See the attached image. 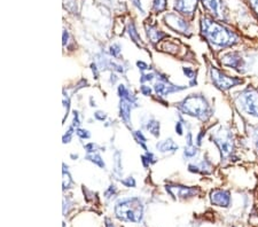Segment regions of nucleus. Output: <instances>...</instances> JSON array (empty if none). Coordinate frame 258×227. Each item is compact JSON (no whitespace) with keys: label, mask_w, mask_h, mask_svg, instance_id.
I'll list each match as a JSON object with an SVG mask.
<instances>
[{"label":"nucleus","mask_w":258,"mask_h":227,"mask_svg":"<svg viewBox=\"0 0 258 227\" xmlns=\"http://www.w3.org/2000/svg\"><path fill=\"white\" fill-rule=\"evenodd\" d=\"M201 30L203 36L215 46H231V45L235 44L236 40H238V37L233 34L232 31L223 27L222 24L215 22V21L208 18L202 19Z\"/></svg>","instance_id":"obj_1"},{"label":"nucleus","mask_w":258,"mask_h":227,"mask_svg":"<svg viewBox=\"0 0 258 227\" xmlns=\"http://www.w3.org/2000/svg\"><path fill=\"white\" fill-rule=\"evenodd\" d=\"M178 108L184 114L197 117L201 121H207L212 115V109L209 102L207 101L205 97L200 96V94H192V96L187 97L179 103Z\"/></svg>","instance_id":"obj_2"},{"label":"nucleus","mask_w":258,"mask_h":227,"mask_svg":"<svg viewBox=\"0 0 258 227\" xmlns=\"http://www.w3.org/2000/svg\"><path fill=\"white\" fill-rule=\"evenodd\" d=\"M115 214L118 219L123 221L140 222L144 216L143 202L138 197L120 200L116 203Z\"/></svg>","instance_id":"obj_3"},{"label":"nucleus","mask_w":258,"mask_h":227,"mask_svg":"<svg viewBox=\"0 0 258 227\" xmlns=\"http://www.w3.org/2000/svg\"><path fill=\"white\" fill-rule=\"evenodd\" d=\"M212 139H214V142L217 144V147L219 148L222 159H232L233 153H234V141H233L231 132L222 127V129L216 132L215 134H212Z\"/></svg>","instance_id":"obj_4"},{"label":"nucleus","mask_w":258,"mask_h":227,"mask_svg":"<svg viewBox=\"0 0 258 227\" xmlns=\"http://www.w3.org/2000/svg\"><path fill=\"white\" fill-rule=\"evenodd\" d=\"M210 72H211L212 82H214V84L217 86L219 90L227 91L232 88H234L236 85L242 84V80H239V78H235V77L226 76L225 73L219 71V70L216 69L215 67H212L210 69Z\"/></svg>","instance_id":"obj_5"},{"label":"nucleus","mask_w":258,"mask_h":227,"mask_svg":"<svg viewBox=\"0 0 258 227\" xmlns=\"http://www.w3.org/2000/svg\"><path fill=\"white\" fill-rule=\"evenodd\" d=\"M242 107L245 113L258 117V96L252 90H247L242 93Z\"/></svg>","instance_id":"obj_6"},{"label":"nucleus","mask_w":258,"mask_h":227,"mask_svg":"<svg viewBox=\"0 0 258 227\" xmlns=\"http://www.w3.org/2000/svg\"><path fill=\"white\" fill-rule=\"evenodd\" d=\"M166 192L174 199H187V197H193L199 194V189L194 187H186L180 185H168L166 186Z\"/></svg>","instance_id":"obj_7"},{"label":"nucleus","mask_w":258,"mask_h":227,"mask_svg":"<svg viewBox=\"0 0 258 227\" xmlns=\"http://www.w3.org/2000/svg\"><path fill=\"white\" fill-rule=\"evenodd\" d=\"M222 62L223 64L238 70V71H243V68L245 67L243 57L238 52H230L227 54H224L222 56Z\"/></svg>","instance_id":"obj_8"},{"label":"nucleus","mask_w":258,"mask_h":227,"mask_svg":"<svg viewBox=\"0 0 258 227\" xmlns=\"http://www.w3.org/2000/svg\"><path fill=\"white\" fill-rule=\"evenodd\" d=\"M210 200L212 204L217 206H223V208H227V206L231 204L230 192L223 191V189H215V191H212L210 194Z\"/></svg>","instance_id":"obj_9"},{"label":"nucleus","mask_w":258,"mask_h":227,"mask_svg":"<svg viewBox=\"0 0 258 227\" xmlns=\"http://www.w3.org/2000/svg\"><path fill=\"white\" fill-rule=\"evenodd\" d=\"M165 22L170 28H172L173 30L179 32H186L188 31V23L185 20L179 18L176 14H168L165 16Z\"/></svg>","instance_id":"obj_10"},{"label":"nucleus","mask_w":258,"mask_h":227,"mask_svg":"<svg viewBox=\"0 0 258 227\" xmlns=\"http://www.w3.org/2000/svg\"><path fill=\"white\" fill-rule=\"evenodd\" d=\"M184 89L185 88H178L176 85L170 84L166 78H162L161 81H159L154 85V90H155L156 94H159V96H168L170 93L177 92V91H181Z\"/></svg>","instance_id":"obj_11"},{"label":"nucleus","mask_w":258,"mask_h":227,"mask_svg":"<svg viewBox=\"0 0 258 227\" xmlns=\"http://www.w3.org/2000/svg\"><path fill=\"white\" fill-rule=\"evenodd\" d=\"M203 6H205L210 13L217 19H223V0H202Z\"/></svg>","instance_id":"obj_12"},{"label":"nucleus","mask_w":258,"mask_h":227,"mask_svg":"<svg viewBox=\"0 0 258 227\" xmlns=\"http://www.w3.org/2000/svg\"><path fill=\"white\" fill-rule=\"evenodd\" d=\"M197 5L198 0H176V3H174V8H176L179 13L190 15L194 13Z\"/></svg>","instance_id":"obj_13"},{"label":"nucleus","mask_w":258,"mask_h":227,"mask_svg":"<svg viewBox=\"0 0 258 227\" xmlns=\"http://www.w3.org/2000/svg\"><path fill=\"white\" fill-rule=\"evenodd\" d=\"M156 147L161 153H174L178 150V144L172 139H168L162 142H159L156 144Z\"/></svg>","instance_id":"obj_14"},{"label":"nucleus","mask_w":258,"mask_h":227,"mask_svg":"<svg viewBox=\"0 0 258 227\" xmlns=\"http://www.w3.org/2000/svg\"><path fill=\"white\" fill-rule=\"evenodd\" d=\"M131 105L132 103H130L126 100H123V99H122V101H120V105H119V115H120V117H122L123 121L126 124L130 123Z\"/></svg>","instance_id":"obj_15"},{"label":"nucleus","mask_w":258,"mask_h":227,"mask_svg":"<svg viewBox=\"0 0 258 227\" xmlns=\"http://www.w3.org/2000/svg\"><path fill=\"white\" fill-rule=\"evenodd\" d=\"M147 129L151 131V133L155 137H159L160 135V123L155 121V119H151L147 124Z\"/></svg>","instance_id":"obj_16"},{"label":"nucleus","mask_w":258,"mask_h":227,"mask_svg":"<svg viewBox=\"0 0 258 227\" xmlns=\"http://www.w3.org/2000/svg\"><path fill=\"white\" fill-rule=\"evenodd\" d=\"M164 36H165V34H163V32H161L159 30H155V29L149 28L148 37L151 38L152 41H154V43H155V41H160Z\"/></svg>","instance_id":"obj_17"},{"label":"nucleus","mask_w":258,"mask_h":227,"mask_svg":"<svg viewBox=\"0 0 258 227\" xmlns=\"http://www.w3.org/2000/svg\"><path fill=\"white\" fill-rule=\"evenodd\" d=\"M86 159L90 160V161H92L93 163L99 165L100 168H105V162H103V160L101 159V156H100L99 154H94V153H93V154L87 155Z\"/></svg>","instance_id":"obj_18"},{"label":"nucleus","mask_w":258,"mask_h":227,"mask_svg":"<svg viewBox=\"0 0 258 227\" xmlns=\"http://www.w3.org/2000/svg\"><path fill=\"white\" fill-rule=\"evenodd\" d=\"M166 7V0H154V10L156 12L164 11Z\"/></svg>","instance_id":"obj_19"},{"label":"nucleus","mask_w":258,"mask_h":227,"mask_svg":"<svg viewBox=\"0 0 258 227\" xmlns=\"http://www.w3.org/2000/svg\"><path fill=\"white\" fill-rule=\"evenodd\" d=\"M128 34H130L131 38L133 39V41H136V43H139V41L141 40V39L139 38L138 32H137V30L135 29V26H133L132 23L130 24V27H128Z\"/></svg>","instance_id":"obj_20"},{"label":"nucleus","mask_w":258,"mask_h":227,"mask_svg":"<svg viewBox=\"0 0 258 227\" xmlns=\"http://www.w3.org/2000/svg\"><path fill=\"white\" fill-rule=\"evenodd\" d=\"M197 154H198V150H197V148H195L194 146H187L185 148L184 155L186 156V158H194V156L197 155Z\"/></svg>","instance_id":"obj_21"},{"label":"nucleus","mask_w":258,"mask_h":227,"mask_svg":"<svg viewBox=\"0 0 258 227\" xmlns=\"http://www.w3.org/2000/svg\"><path fill=\"white\" fill-rule=\"evenodd\" d=\"M70 184H72V178H70V175L68 171L66 172V169L63 170V188H69Z\"/></svg>","instance_id":"obj_22"},{"label":"nucleus","mask_w":258,"mask_h":227,"mask_svg":"<svg viewBox=\"0 0 258 227\" xmlns=\"http://www.w3.org/2000/svg\"><path fill=\"white\" fill-rule=\"evenodd\" d=\"M135 138L138 140V142L141 143V146H143L145 149H146V146H145V142H146V138L143 135L140 131H136L135 132Z\"/></svg>","instance_id":"obj_23"},{"label":"nucleus","mask_w":258,"mask_h":227,"mask_svg":"<svg viewBox=\"0 0 258 227\" xmlns=\"http://www.w3.org/2000/svg\"><path fill=\"white\" fill-rule=\"evenodd\" d=\"M76 133L80 138L82 139H89L91 137V134L89 133V131L87 130H83V129H77L76 130Z\"/></svg>","instance_id":"obj_24"},{"label":"nucleus","mask_w":258,"mask_h":227,"mask_svg":"<svg viewBox=\"0 0 258 227\" xmlns=\"http://www.w3.org/2000/svg\"><path fill=\"white\" fill-rule=\"evenodd\" d=\"M110 53H111V55L113 56H118L119 55V53H120V46L118 44H114L113 46H110Z\"/></svg>","instance_id":"obj_25"},{"label":"nucleus","mask_w":258,"mask_h":227,"mask_svg":"<svg viewBox=\"0 0 258 227\" xmlns=\"http://www.w3.org/2000/svg\"><path fill=\"white\" fill-rule=\"evenodd\" d=\"M122 184L124 186H126V187H135L136 181L132 178V177H128V178H126L125 180H122Z\"/></svg>","instance_id":"obj_26"},{"label":"nucleus","mask_w":258,"mask_h":227,"mask_svg":"<svg viewBox=\"0 0 258 227\" xmlns=\"http://www.w3.org/2000/svg\"><path fill=\"white\" fill-rule=\"evenodd\" d=\"M153 80H154V73H143V76H141V78H140L141 83L151 82Z\"/></svg>","instance_id":"obj_27"},{"label":"nucleus","mask_w":258,"mask_h":227,"mask_svg":"<svg viewBox=\"0 0 258 227\" xmlns=\"http://www.w3.org/2000/svg\"><path fill=\"white\" fill-rule=\"evenodd\" d=\"M151 92L152 90L149 89V86H141V93H143L144 96H151Z\"/></svg>","instance_id":"obj_28"},{"label":"nucleus","mask_w":258,"mask_h":227,"mask_svg":"<svg viewBox=\"0 0 258 227\" xmlns=\"http://www.w3.org/2000/svg\"><path fill=\"white\" fill-rule=\"evenodd\" d=\"M95 118L97 119H99V121H105L106 119V115H105V113H102V111H98V113H95Z\"/></svg>","instance_id":"obj_29"},{"label":"nucleus","mask_w":258,"mask_h":227,"mask_svg":"<svg viewBox=\"0 0 258 227\" xmlns=\"http://www.w3.org/2000/svg\"><path fill=\"white\" fill-rule=\"evenodd\" d=\"M184 72H185V75H187V77L188 78H194V70H192V69H189V68H184Z\"/></svg>","instance_id":"obj_30"},{"label":"nucleus","mask_w":258,"mask_h":227,"mask_svg":"<svg viewBox=\"0 0 258 227\" xmlns=\"http://www.w3.org/2000/svg\"><path fill=\"white\" fill-rule=\"evenodd\" d=\"M250 3H251V6L253 8V11H255L257 15H258V0H250Z\"/></svg>","instance_id":"obj_31"},{"label":"nucleus","mask_w":258,"mask_h":227,"mask_svg":"<svg viewBox=\"0 0 258 227\" xmlns=\"http://www.w3.org/2000/svg\"><path fill=\"white\" fill-rule=\"evenodd\" d=\"M176 131H177V133H178L179 135H181V134H182V126H181V123H180V122H178V123H177V125H176Z\"/></svg>","instance_id":"obj_32"},{"label":"nucleus","mask_w":258,"mask_h":227,"mask_svg":"<svg viewBox=\"0 0 258 227\" xmlns=\"http://www.w3.org/2000/svg\"><path fill=\"white\" fill-rule=\"evenodd\" d=\"M137 64H138V67H141V68H140L141 70H146V69H149V68H148V65H147V64H146V63H145V62H138V63H137Z\"/></svg>","instance_id":"obj_33"},{"label":"nucleus","mask_w":258,"mask_h":227,"mask_svg":"<svg viewBox=\"0 0 258 227\" xmlns=\"http://www.w3.org/2000/svg\"><path fill=\"white\" fill-rule=\"evenodd\" d=\"M253 141H255V144L258 149V130L255 132V133H253Z\"/></svg>","instance_id":"obj_34"},{"label":"nucleus","mask_w":258,"mask_h":227,"mask_svg":"<svg viewBox=\"0 0 258 227\" xmlns=\"http://www.w3.org/2000/svg\"><path fill=\"white\" fill-rule=\"evenodd\" d=\"M107 227H114V225L111 224L109 219H107Z\"/></svg>","instance_id":"obj_35"}]
</instances>
